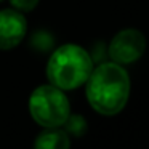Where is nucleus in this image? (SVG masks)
<instances>
[{
	"instance_id": "nucleus-3",
	"label": "nucleus",
	"mask_w": 149,
	"mask_h": 149,
	"mask_svg": "<svg viewBox=\"0 0 149 149\" xmlns=\"http://www.w3.org/2000/svg\"><path fill=\"white\" fill-rule=\"evenodd\" d=\"M31 117L43 128L63 127L71 114V103L64 90L55 85H40L31 93L27 103Z\"/></svg>"
},
{
	"instance_id": "nucleus-2",
	"label": "nucleus",
	"mask_w": 149,
	"mask_h": 149,
	"mask_svg": "<svg viewBox=\"0 0 149 149\" xmlns=\"http://www.w3.org/2000/svg\"><path fill=\"white\" fill-rule=\"evenodd\" d=\"M95 61L91 55L77 43H64L53 50L47 63V79L64 91L75 90L87 82Z\"/></svg>"
},
{
	"instance_id": "nucleus-8",
	"label": "nucleus",
	"mask_w": 149,
	"mask_h": 149,
	"mask_svg": "<svg viewBox=\"0 0 149 149\" xmlns=\"http://www.w3.org/2000/svg\"><path fill=\"white\" fill-rule=\"evenodd\" d=\"M31 43L34 45V48L40 50V52H45V50H50L53 47V37L47 32H37L32 37Z\"/></svg>"
},
{
	"instance_id": "nucleus-6",
	"label": "nucleus",
	"mask_w": 149,
	"mask_h": 149,
	"mask_svg": "<svg viewBox=\"0 0 149 149\" xmlns=\"http://www.w3.org/2000/svg\"><path fill=\"white\" fill-rule=\"evenodd\" d=\"M71 146V136L61 127L45 128L34 141L36 149H68Z\"/></svg>"
},
{
	"instance_id": "nucleus-10",
	"label": "nucleus",
	"mask_w": 149,
	"mask_h": 149,
	"mask_svg": "<svg viewBox=\"0 0 149 149\" xmlns=\"http://www.w3.org/2000/svg\"><path fill=\"white\" fill-rule=\"evenodd\" d=\"M0 2H2V0H0Z\"/></svg>"
},
{
	"instance_id": "nucleus-5",
	"label": "nucleus",
	"mask_w": 149,
	"mask_h": 149,
	"mask_svg": "<svg viewBox=\"0 0 149 149\" xmlns=\"http://www.w3.org/2000/svg\"><path fill=\"white\" fill-rule=\"evenodd\" d=\"M27 32V21L15 8L0 10V50H11L21 43Z\"/></svg>"
},
{
	"instance_id": "nucleus-9",
	"label": "nucleus",
	"mask_w": 149,
	"mask_h": 149,
	"mask_svg": "<svg viewBox=\"0 0 149 149\" xmlns=\"http://www.w3.org/2000/svg\"><path fill=\"white\" fill-rule=\"evenodd\" d=\"M10 3L15 10L26 13V11H32L39 5V0H10Z\"/></svg>"
},
{
	"instance_id": "nucleus-1",
	"label": "nucleus",
	"mask_w": 149,
	"mask_h": 149,
	"mask_svg": "<svg viewBox=\"0 0 149 149\" xmlns=\"http://www.w3.org/2000/svg\"><path fill=\"white\" fill-rule=\"evenodd\" d=\"M85 95L91 109L101 116H116L127 106L130 96V77L123 66L104 61L93 69L85 82Z\"/></svg>"
},
{
	"instance_id": "nucleus-4",
	"label": "nucleus",
	"mask_w": 149,
	"mask_h": 149,
	"mask_svg": "<svg viewBox=\"0 0 149 149\" xmlns=\"http://www.w3.org/2000/svg\"><path fill=\"white\" fill-rule=\"evenodd\" d=\"M146 50V39L138 29H123L112 37L107 53L111 61L120 66L138 61Z\"/></svg>"
},
{
	"instance_id": "nucleus-7",
	"label": "nucleus",
	"mask_w": 149,
	"mask_h": 149,
	"mask_svg": "<svg viewBox=\"0 0 149 149\" xmlns=\"http://www.w3.org/2000/svg\"><path fill=\"white\" fill-rule=\"evenodd\" d=\"M64 127V132L68 133L69 136H74V138H80L87 133V120L85 117H82L80 114H69L66 122L63 123Z\"/></svg>"
}]
</instances>
